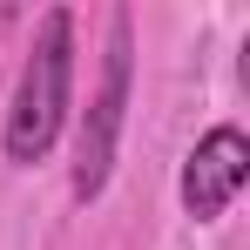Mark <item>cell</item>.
I'll return each mask as SVG.
<instances>
[{
    "label": "cell",
    "instance_id": "obj_1",
    "mask_svg": "<svg viewBox=\"0 0 250 250\" xmlns=\"http://www.w3.org/2000/svg\"><path fill=\"white\" fill-rule=\"evenodd\" d=\"M68 95H75V14L68 7H47L41 27H34V47L21 61V82H14V102H7V163L34 169L54 149V135L68 122Z\"/></svg>",
    "mask_w": 250,
    "mask_h": 250
},
{
    "label": "cell",
    "instance_id": "obj_2",
    "mask_svg": "<svg viewBox=\"0 0 250 250\" xmlns=\"http://www.w3.org/2000/svg\"><path fill=\"white\" fill-rule=\"evenodd\" d=\"M128 82H135V14L115 7L108 41H102V82H95L82 128H75V169H68L75 203H95L115 176V149H122V122H128Z\"/></svg>",
    "mask_w": 250,
    "mask_h": 250
},
{
    "label": "cell",
    "instance_id": "obj_3",
    "mask_svg": "<svg viewBox=\"0 0 250 250\" xmlns=\"http://www.w3.org/2000/svg\"><path fill=\"white\" fill-rule=\"evenodd\" d=\"M244 183H250V135L237 122H216L189 149V163H183V209L196 223H216L223 209L244 196Z\"/></svg>",
    "mask_w": 250,
    "mask_h": 250
}]
</instances>
